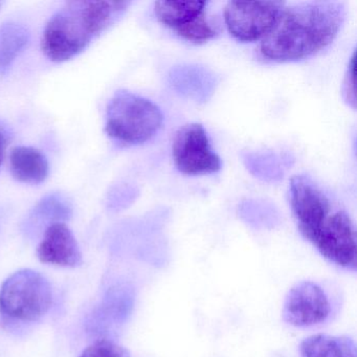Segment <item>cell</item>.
<instances>
[{"mask_svg": "<svg viewBox=\"0 0 357 357\" xmlns=\"http://www.w3.org/2000/svg\"><path fill=\"white\" fill-rule=\"evenodd\" d=\"M172 154L179 172L190 176L214 174L222 167L208 132L198 123L183 125L178 129L173 139Z\"/></svg>", "mask_w": 357, "mask_h": 357, "instance_id": "obj_7", "label": "cell"}, {"mask_svg": "<svg viewBox=\"0 0 357 357\" xmlns=\"http://www.w3.org/2000/svg\"><path fill=\"white\" fill-rule=\"evenodd\" d=\"M164 114L156 104L127 91L116 93L108 104L105 130L122 145H141L158 135Z\"/></svg>", "mask_w": 357, "mask_h": 357, "instance_id": "obj_3", "label": "cell"}, {"mask_svg": "<svg viewBox=\"0 0 357 357\" xmlns=\"http://www.w3.org/2000/svg\"><path fill=\"white\" fill-rule=\"evenodd\" d=\"M0 6H1V3H0Z\"/></svg>", "mask_w": 357, "mask_h": 357, "instance_id": "obj_21", "label": "cell"}, {"mask_svg": "<svg viewBox=\"0 0 357 357\" xmlns=\"http://www.w3.org/2000/svg\"><path fill=\"white\" fill-rule=\"evenodd\" d=\"M331 304L325 290L312 281H302L292 286L284 301L283 319L288 325L305 328L327 321Z\"/></svg>", "mask_w": 357, "mask_h": 357, "instance_id": "obj_9", "label": "cell"}, {"mask_svg": "<svg viewBox=\"0 0 357 357\" xmlns=\"http://www.w3.org/2000/svg\"><path fill=\"white\" fill-rule=\"evenodd\" d=\"M127 1H70L58 10L43 32V53L64 62L82 53L128 9Z\"/></svg>", "mask_w": 357, "mask_h": 357, "instance_id": "obj_2", "label": "cell"}, {"mask_svg": "<svg viewBox=\"0 0 357 357\" xmlns=\"http://www.w3.org/2000/svg\"><path fill=\"white\" fill-rule=\"evenodd\" d=\"M168 81L177 95L197 103L208 102L218 84L212 70L197 64L175 66L169 73Z\"/></svg>", "mask_w": 357, "mask_h": 357, "instance_id": "obj_11", "label": "cell"}, {"mask_svg": "<svg viewBox=\"0 0 357 357\" xmlns=\"http://www.w3.org/2000/svg\"><path fill=\"white\" fill-rule=\"evenodd\" d=\"M206 1H156L154 12L164 26L172 29L177 35L206 15Z\"/></svg>", "mask_w": 357, "mask_h": 357, "instance_id": "obj_12", "label": "cell"}, {"mask_svg": "<svg viewBox=\"0 0 357 357\" xmlns=\"http://www.w3.org/2000/svg\"><path fill=\"white\" fill-rule=\"evenodd\" d=\"M35 215L45 220H55L56 223L61 222V220L70 217V208L66 200L62 199L59 196H49L37 206Z\"/></svg>", "mask_w": 357, "mask_h": 357, "instance_id": "obj_17", "label": "cell"}, {"mask_svg": "<svg viewBox=\"0 0 357 357\" xmlns=\"http://www.w3.org/2000/svg\"><path fill=\"white\" fill-rule=\"evenodd\" d=\"M301 357H356V344L349 336L315 334L300 344Z\"/></svg>", "mask_w": 357, "mask_h": 357, "instance_id": "obj_14", "label": "cell"}, {"mask_svg": "<svg viewBox=\"0 0 357 357\" xmlns=\"http://www.w3.org/2000/svg\"><path fill=\"white\" fill-rule=\"evenodd\" d=\"M39 260L61 267H77L82 263L78 242L70 227L63 222L53 223L45 229L37 248Z\"/></svg>", "mask_w": 357, "mask_h": 357, "instance_id": "obj_10", "label": "cell"}, {"mask_svg": "<svg viewBox=\"0 0 357 357\" xmlns=\"http://www.w3.org/2000/svg\"><path fill=\"white\" fill-rule=\"evenodd\" d=\"M285 3L281 1H229L225 22L229 34L241 43L263 40L279 20Z\"/></svg>", "mask_w": 357, "mask_h": 357, "instance_id": "obj_5", "label": "cell"}, {"mask_svg": "<svg viewBox=\"0 0 357 357\" xmlns=\"http://www.w3.org/2000/svg\"><path fill=\"white\" fill-rule=\"evenodd\" d=\"M242 160L254 176L264 181H278L283 178L292 162L288 154L271 151L248 152L242 154Z\"/></svg>", "mask_w": 357, "mask_h": 357, "instance_id": "obj_15", "label": "cell"}, {"mask_svg": "<svg viewBox=\"0 0 357 357\" xmlns=\"http://www.w3.org/2000/svg\"><path fill=\"white\" fill-rule=\"evenodd\" d=\"M52 303L51 284L33 269L16 271L0 288V312L16 321H38L49 312Z\"/></svg>", "mask_w": 357, "mask_h": 357, "instance_id": "obj_4", "label": "cell"}, {"mask_svg": "<svg viewBox=\"0 0 357 357\" xmlns=\"http://www.w3.org/2000/svg\"><path fill=\"white\" fill-rule=\"evenodd\" d=\"M355 53L353 54L344 75V82H342V97L349 106L355 108L356 105V95H355Z\"/></svg>", "mask_w": 357, "mask_h": 357, "instance_id": "obj_19", "label": "cell"}, {"mask_svg": "<svg viewBox=\"0 0 357 357\" xmlns=\"http://www.w3.org/2000/svg\"><path fill=\"white\" fill-rule=\"evenodd\" d=\"M29 39L28 30L20 24L9 22L0 28V72L11 66L26 49Z\"/></svg>", "mask_w": 357, "mask_h": 357, "instance_id": "obj_16", "label": "cell"}, {"mask_svg": "<svg viewBox=\"0 0 357 357\" xmlns=\"http://www.w3.org/2000/svg\"><path fill=\"white\" fill-rule=\"evenodd\" d=\"M80 357H130V354L112 340H99L87 347Z\"/></svg>", "mask_w": 357, "mask_h": 357, "instance_id": "obj_18", "label": "cell"}, {"mask_svg": "<svg viewBox=\"0 0 357 357\" xmlns=\"http://www.w3.org/2000/svg\"><path fill=\"white\" fill-rule=\"evenodd\" d=\"M340 1H310L284 8L259 57L266 63H288L312 58L332 45L346 20Z\"/></svg>", "mask_w": 357, "mask_h": 357, "instance_id": "obj_1", "label": "cell"}, {"mask_svg": "<svg viewBox=\"0 0 357 357\" xmlns=\"http://www.w3.org/2000/svg\"><path fill=\"white\" fill-rule=\"evenodd\" d=\"M13 176L20 183L39 185L49 176L50 166L43 152L33 147L14 148L10 156Z\"/></svg>", "mask_w": 357, "mask_h": 357, "instance_id": "obj_13", "label": "cell"}, {"mask_svg": "<svg viewBox=\"0 0 357 357\" xmlns=\"http://www.w3.org/2000/svg\"><path fill=\"white\" fill-rule=\"evenodd\" d=\"M290 204L298 231L308 241L333 211L331 200L307 175H296L290 181Z\"/></svg>", "mask_w": 357, "mask_h": 357, "instance_id": "obj_8", "label": "cell"}, {"mask_svg": "<svg viewBox=\"0 0 357 357\" xmlns=\"http://www.w3.org/2000/svg\"><path fill=\"white\" fill-rule=\"evenodd\" d=\"M6 147H7V139L3 133L0 132V164L3 162Z\"/></svg>", "mask_w": 357, "mask_h": 357, "instance_id": "obj_20", "label": "cell"}, {"mask_svg": "<svg viewBox=\"0 0 357 357\" xmlns=\"http://www.w3.org/2000/svg\"><path fill=\"white\" fill-rule=\"evenodd\" d=\"M308 241L333 264L350 271L356 269V231L346 211H332Z\"/></svg>", "mask_w": 357, "mask_h": 357, "instance_id": "obj_6", "label": "cell"}]
</instances>
